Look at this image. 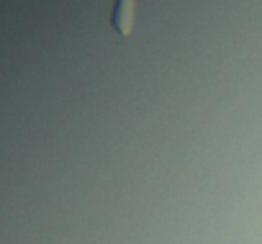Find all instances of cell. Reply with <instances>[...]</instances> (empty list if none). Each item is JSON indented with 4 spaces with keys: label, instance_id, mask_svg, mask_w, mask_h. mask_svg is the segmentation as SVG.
<instances>
[{
    "label": "cell",
    "instance_id": "1",
    "mask_svg": "<svg viewBox=\"0 0 262 244\" xmlns=\"http://www.w3.org/2000/svg\"><path fill=\"white\" fill-rule=\"evenodd\" d=\"M134 21H137V0H116V8H113V16H111L116 34L128 36L134 31Z\"/></svg>",
    "mask_w": 262,
    "mask_h": 244
}]
</instances>
